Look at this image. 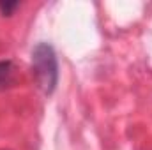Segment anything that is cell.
<instances>
[{"mask_svg": "<svg viewBox=\"0 0 152 150\" xmlns=\"http://www.w3.org/2000/svg\"><path fill=\"white\" fill-rule=\"evenodd\" d=\"M32 71L39 88L46 95L53 94L58 81V64L57 55L48 42H39L32 50Z\"/></svg>", "mask_w": 152, "mask_h": 150, "instance_id": "obj_1", "label": "cell"}, {"mask_svg": "<svg viewBox=\"0 0 152 150\" xmlns=\"http://www.w3.org/2000/svg\"><path fill=\"white\" fill-rule=\"evenodd\" d=\"M14 81V67L11 60H2L0 62V90L11 87Z\"/></svg>", "mask_w": 152, "mask_h": 150, "instance_id": "obj_2", "label": "cell"}, {"mask_svg": "<svg viewBox=\"0 0 152 150\" xmlns=\"http://www.w3.org/2000/svg\"><path fill=\"white\" fill-rule=\"evenodd\" d=\"M18 7H20L18 2H0V12L4 16H11Z\"/></svg>", "mask_w": 152, "mask_h": 150, "instance_id": "obj_3", "label": "cell"}]
</instances>
